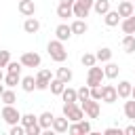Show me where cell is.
Wrapping results in <instances>:
<instances>
[{
    "label": "cell",
    "instance_id": "1",
    "mask_svg": "<svg viewBox=\"0 0 135 135\" xmlns=\"http://www.w3.org/2000/svg\"><path fill=\"white\" fill-rule=\"evenodd\" d=\"M46 51H49L51 59L57 61V63H63V61L68 59V51H65V46H63L61 40H51L49 46H46Z\"/></svg>",
    "mask_w": 135,
    "mask_h": 135
},
{
    "label": "cell",
    "instance_id": "2",
    "mask_svg": "<svg viewBox=\"0 0 135 135\" xmlns=\"http://www.w3.org/2000/svg\"><path fill=\"white\" fill-rule=\"evenodd\" d=\"M63 116H65L70 122H78V120H82L84 112H82L80 105H76V101H65V103H63Z\"/></svg>",
    "mask_w": 135,
    "mask_h": 135
},
{
    "label": "cell",
    "instance_id": "3",
    "mask_svg": "<svg viewBox=\"0 0 135 135\" xmlns=\"http://www.w3.org/2000/svg\"><path fill=\"white\" fill-rule=\"evenodd\" d=\"M103 78H105L103 68L91 65V68H89V74H86V86H97V84H101V80H103Z\"/></svg>",
    "mask_w": 135,
    "mask_h": 135
},
{
    "label": "cell",
    "instance_id": "4",
    "mask_svg": "<svg viewBox=\"0 0 135 135\" xmlns=\"http://www.w3.org/2000/svg\"><path fill=\"white\" fill-rule=\"evenodd\" d=\"M80 108H82V112L89 116V118H99V101L97 99H84V101H80Z\"/></svg>",
    "mask_w": 135,
    "mask_h": 135
},
{
    "label": "cell",
    "instance_id": "5",
    "mask_svg": "<svg viewBox=\"0 0 135 135\" xmlns=\"http://www.w3.org/2000/svg\"><path fill=\"white\" fill-rule=\"evenodd\" d=\"M2 118H4V122H8V124H17V122L21 120V112H19L15 105L4 103V108H2Z\"/></svg>",
    "mask_w": 135,
    "mask_h": 135
},
{
    "label": "cell",
    "instance_id": "6",
    "mask_svg": "<svg viewBox=\"0 0 135 135\" xmlns=\"http://www.w3.org/2000/svg\"><path fill=\"white\" fill-rule=\"evenodd\" d=\"M51 80H53L51 70H40L38 76H36V91H46L49 84H51Z\"/></svg>",
    "mask_w": 135,
    "mask_h": 135
},
{
    "label": "cell",
    "instance_id": "7",
    "mask_svg": "<svg viewBox=\"0 0 135 135\" xmlns=\"http://www.w3.org/2000/svg\"><path fill=\"white\" fill-rule=\"evenodd\" d=\"M21 65L23 68H38L40 65V55L38 53H34V51H27V53H23L21 55Z\"/></svg>",
    "mask_w": 135,
    "mask_h": 135
},
{
    "label": "cell",
    "instance_id": "8",
    "mask_svg": "<svg viewBox=\"0 0 135 135\" xmlns=\"http://www.w3.org/2000/svg\"><path fill=\"white\" fill-rule=\"evenodd\" d=\"M118 99V93H116V86L112 84H103V93H101V101L105 103H114Z\"/></svg>",
    "mask_w": 135,
    "mask_h": 135
},
{
    "label": "cell",
    "instance_id": "9",
    "mask_svg": "<svg viewBox=\"0 0 135 135\" xmlns=\"http://www.w3.org/2000/svg\"><path fill=\"white\" fill-rule=\"evenodd\" d=\"M19 13L23 17H34V13H36L34 0H19Z\"/></svg>",
    "mask_w": 135,
    "mask_h": 135
},
{
    "label": "cell",
    "instance_id": "10",
    "mask_svg": "<svg viewBox=\"0 0 135 135\" xmlns=\"http://www.w3.org/2000/svg\"><path fill=\"white\" fill-rule=\"evenodd\" d=\"M55 36H57V40L65 42V40H70V38H72V27H70L68 23H61V25H57V27H55Z\"/></svg>",
    "mask_w": 135,
    "mask_h": 135
},
{
    "label": "cell",
    "instance_id": "11",
    "mask_svg": "<svg viewBox=\"0 0 135 135\" xmlns=\"http://www.w3.org/2000/svg\"><path fill=\"white\" fill-rule=\"evenodd\" d=\"M72 11H74V17H78V19H84V17H89V11H91V6H86L84 2H74L72 4Z\"/></svg>",
    "mask_w": 135,
    "mask_h": 135
},
{
    "label": "cell",
    "instance_id": "12",
    "mask_svg": "<svg viewBox=\"0 0 135 135\" xmlns=\"http://www.w3.org/2000/svg\"><path fill=\"white\" fill-rule=\"evenodd\" d=\"M131 89H133V84H131L129 80H120L118 86H116V93H118L120 99H129V97H131Z\"/></svg>",
    "mask_w": 135,
    "mask_h": 135
},
{
    "label": "cell",
    "instance_id": "13",
    "mask_svg": "<svg viewBox=\"0 0 135 135\" xmlns=\"http://www.w3.org/2000/svg\"><path fill=\"white\" fill-rule=\"evenodd\" d=\"M68 127H70V120H68L65 116H61V118H53L51 129H53L55 133H65V131H68Z\"/></svg>",
    "mask_w": 135,
    "mask_h": 135
},
{
    "label": "cell",
    "instance_id": "14",
    "mask_svg": "<svg viewBox=\"0 0 135 135\" xmlns=\"http://www.w3.org/2000/svg\"><path fill=\"white\" fill-rule=\"evenodd\" d=\"M23 30H25V34H36V32L40 30V21H38L36 17H27V19L23 21Z\"/></svg>",
    "mask_w": 135,
    "mask_h": 135
},
{
    "label": "cell",
    "instance_id": "15",
    "mask_svg": "<svg viewBox=\"0 0 135 135\" xmlns=\"http://www.w3.org/2000/svg\"><path fill=\"white\" fill-rule=\"evenodd\" d=\"M120 15H118V11H108L105 15H103V21H105V25L108 27H114V25H118L120 23Z\"/></svg>",
    "mask_w": 135,
    "mask_h": 135
},
{
    "label": "cell",
    "instance_id": "16",
    "mask_svg": "<svg viewBox=\"0 0 135 135\" xmlns=\"http://www.w3.org/2000/svg\"><path fill=\"white\" fill-rule=\"evenodd\" d=\"M53 112H42L40 116H38V124L42 127V131H49L51 129V124H53Z\"/></svg>",
    "mask_w": 135,
    "mask_h": 135
},
{
    "label": "cell",
    "instance_id": "17",
    "mask_svg": "<svg viewBox=\"0 0 135 135\" xmlns=\"http://www.w3.org/2000/svg\"><path fill=\"white\" fill-rule=\"evenodd\" d=\"M120 27H122L124 34H135V13L129 15V17H124L122 23H120Z\"/></svg>",
    "mask_w": 135,
    "mask_h": 135
},
{
    "label": "cell",
    "instance_id": "18",
    "mask_svg": "<svg viewBox=\"0 0 135 135\" xmlns=\"http://www.w3.org/2000/svg\"><path fill=\"white\" fill-rule=\"evenodd\" d=\"M116 11H118V15L124 19V17L133 15V2H131V0H122V2L118 4V8H116Z\"/></svg>",
    "mask_w": 135,
    "mask_h": 135
},
{
    "label": "cell",
    "instance_id": "19",
    "mask_svg": "<svg viewBox=\"0 0 135 135\" xmlns=\"http://www.w3.org/2000/svg\"><path fill=\"white\" fill-rule=\"evenodd\" d=\"M72 34H78V36H82V34H86V30H89V25H86V21L84 19H76V21H72Z\"/></svg>",
    "mask_w": 135,
    "mask_h": 135
},
{
    "label": "cell",
    "instance_id": "20",
    "mask_svg": "<svg viewBox=\"0 0 135 135\" xmlns=\"http://www.w3.org/2000/svg\"><path fill=\"white\" fill-rule=\"evenodd\" d=\"M8 89H13V86H17L19 82H21V74H15V72H8L6 76H4V80H2Z\"/></svg>",
    "mask_w": 135,
    "mask_h": 135
},
{
    "label": "cell",
    "instance_id": "21",
    "mask_svg": "<svg viewBox=\"0 0 135 135\" xmlns=\"http://www.w3.org/2000/svg\"><path fill=\"white\" fill-rule=\"evenodd\" d=\"M93 8L97 15H105L110 11V0H93Z\"/></svg>",
    "mask_w": 135,
    "mask_h": 135
},
{
    "label": "cell",
    "instance_id": "22",
    "mask_svg": "<svg viewBox=\"0 0 135 135\" xmlns=\"http://www.w3.org/2000/svg\"><path fill=\"white\" fill-rule=\"evenodd\" d=\"M57 15H59L61 19H68V17H74V11H72V4H63V2H59V6H57Z\"/></svg>",
    "mask_w": 135,
    "mask_h": 135
},
{
    "label": "cell",
    "instance_id": "23",
    "mask_svg": "<svg viewBox=\"0 0 135 135\" xmlns=\"http://www.w3.org/2000/svg\"><path fill=\"white\" fill-rule=\"evenodd\" d=\"M95 57H97V61H101V63H108V61L112 59V49H108V46H101V49L95 53Z\"/></svg>",
    "mask_w": 135,
    "mask_h": 135
},
{
    "label": "cell",
    "instance_id": "24",
    "mask_svg": "<svg viewBox=\"0 0 135 135\" xmlns=\"http://www.w3.org/2000/svg\"><path fill=\"white\" fill-rule=\"evenodd\" d=\"M122 49H124V53H135V36L133 34H127L122 38Z\"/></svg>",
    "mask_w": 135,
    "mask_h": 135
},
{
    "label": "cell",
    "instance_id": "25",
    "mask_svg": "<svg viewBox=\"0 0 135 135\" xmlns=\"http://www.w3.org/2000/svg\"><path fill=\"white\" fill-rule=\"evenodd\" d=\"M118 72H120L118 63H112V61H108V65L103 68V74H105V78H116V76H118Z\"/></svg>",
    "mask_w": 135,
    "mask_h": 135
},
{
    "label": "cell",
    "instance_id": "26",
    "mask_svg": "<svg viewBox=\"0 0 135 135\" xmlns=\"http://www.w3.org/2000/svg\"><path fill=\"white\" fill-rule=\"evenodd\" d=\"M21 89H23L25 93H32V91L36 89V78H34V76H25V78H21Z\"/></svg>",
    "mask_w": 135,
    "mask_h": 135
},
{
    "label": "cell",
    "instance_id": "27",
    "mask_svg": "<svg viewBox=\"0 0 135 135\" xmlns=\"http://www.w3.org/2000/svg\"><path fill=\"white\" fill-rule=\"evenodd\" d=\"M72 76H74V74H72V70H70V68H57V78H59L61 82H65V84H68V82L72 80Z\"/></svg>",
    "mask_w": 135,
    "mask_h": 135
},
{
    "label": "cell",
    "instance_id": "28",
    "mask_svg": "<svg viewBox=\"0 0 135 135\" xmlns=\"http://www.w3.org/2000/svg\"><path fill=\"white\" fill-rule=\"evenodd\" d=\"M49 89H51V93H53V95H61V91L65 89V82H61L59 78H53V80H51V84H49Z\"/></svg>",
    "mask_w": 135,
    "mask_h": 135
},
{
    "label": "cell",
    "instance_id": "29",
    "mask_svg": "<svg viewBox=\"0 0 135 135\" xmlns=\"http://www.w3.org/2000/svg\"><path fill=\"white\" fill-rule=\"evenodd\" d=\"M61 97H63V101H78V93H76V89H70L68 84H65V89L61 91Z\"/></svg>",
    "mask_w": 135,
    "mask_h": 135
},
{
    "label": "cell",
    "instance_id": "30",
    "mask_svg": "<svg viewBox=\"0 0 135 135\" xmlns=\"http://www.w3.org/2000/svg\"><path fill=\"white\" fill-rule=\"evenodd\" d=\"M0 101H2V103H8V105H13V103L17 101V95L13 93V89H4V91H2V97H0Z\"/></svg>",
    "mask_w": 135,
    "mask_h": 135
},
{
    "label": "cell",
    "instance_id": "31",
    "mask_svg": "<svg viewBox=\"0 0 135 135\" xmlns=\"http://www.w3.org/2000/svg\"><path fill=\"white\" fill-rule=\"evenodd\" d=\"M124 116L131 118V120H135V99L124 101Z\"/></svg>",
    "mask_w": 135,
    "mask_h": 135
},
{
    "label": "cell",
    "instance_id": "32",
    "mask_svg": "<svg viewBox=\"0 0 135 135\" xmlns=\"http://www.w3.org/2000/svg\"><path fill=\"white\" fill-rule=\"evenodd\" d=\"M23 127H32V124H36L38 122V116H34V114H21V120H19Z\"/></svg>",
    "mask_w": 135,
    "mask_h": 135
},
{
    "label": "cell",
    "instance_id": "33",
    "mask_svg": "<svg viewBox=\"0 0 135 135\" xmlns=\"http://www.w3.org/2000/svg\"><path fill=\"white\" fill-rule=\"evenodd\" d=\"M80 61H82V65H86V68H91V65H95V63H97V57H95L93 53H84Z\"/></svg>",
    "mask_w": 135,
    "mask_h": 135
},
{
    "label": "cell",
    "instance_id": "34",
    "mask_svg": "<svg viewBox=\"0 0 135 135\" xmlns=\"http://www.w3.org/2000/svg\"><path fill=\"white\" fill-rule=\"evenodd\" d=\"M89 89H91V99H97V101H101L103 86H101V84H97V86H89Z\"/></svg>",
    "mask_w": 135,
    "mask_h": 135
},
{
    "label": "cell",
    "instance_id": "35",
    "mask_svg": "<svg viewBox=\"0 0 135 135\" xmlns=\"http://www.w3.org/2000/svg\"><path fill=\"white\" fill-rule=\"evenodd\" d=\"M76 127H78V133H93L91 122H86V120H78V122H76Z\"/></svg>",
    "mask_w": 135,
    "mask_h": 135
},
{
    "label": "cell",
    "instance_id": "36",
    "mask_svg": "<svg viewBox=\"0 0 135 135\" xmlns=\"http://www.w3.org/2000/svg\"><path fill=\"white\" fill-rule=\"evenodd\" d=\"M21 68H23L21 61H8L6 63V70L8 72H15V74H21Z\"/></svg>",
    "mask_w": 135,
    "mask_h": 135
},
{
    "label": "cell",
    "instance_id": "37",
    "mask_svg": "<svg viewBox=\"0 0 135 135\" xmlns=\"http://www.w3.org/2000/svg\"><path fill=\"white\" fill-rule=\"evenodd\" d=\"M76 93H78V101H84V99L91 97V89H89V86H80Z\"/></svg>",
    "mask_w": 135,
    "mask_h": 135
},
{
    "label": "cell",
    "instance_id": "38",
    "mask_svg": "<svg viewBox=\"0 0 135 135\" xmlns=\"http://www.w3.org/2000/svg\"><path fill=\"white\" fill-rule=\"evenodd\" d=\"M42 133V127L36 122V124H32V127H25V135H40Z\"/></svg>",
    "mask_w": 135,
    "mask_h": 135
},
{
    "label": "cell",
    "instance_id": "39",
    "mask_svg": "<svg viewBox=\"0 0 135 135\" xmlns=\"http://www.w3.org/2000/svg\"><path fill=\"white\" fill-rule=\"evenodd\" d=\"M11 135H25V127L23 124H11Z\"/></svg>",
    "mask_w": 135,
    "mask_h": 135
},
{
    "label": "cell",
    "instance_id": "40",
    "mask_svg": "<svg viewBox=\"0 0 135 135\" xmlns=\"http://www.w3.org/2000/svg\"><path fill=\"white\" fill-rule=\"evenodd\" d=\"M8 61H11V53L8 51H0V68H6Z\"/></svg>",
    "mask_w": 135,
    "mask_h": 135
},
{
    "label": "cell",
    "instance_id": "41",
    "mask_svg": "<svg viewBox=\"0 0 135 135\" xmlns=\"http://www.w3.org/2000/svg\"><path fill=\"white\" fill-rule=\"evenodd\" d=\"M103 133H105V135H116V133L120 135V133H122V129H118V127H110V129H105Z\"/></svg>",
    "mask_w": 135,
    "mask_h": 135
},
{
    "label": "cell",
    "instance_id": "42",
    "mask_svg": "<svg viewBox=\"0 0 135 135\" xmlns=\"http://www.w3.org/2000/svg\"><path fill=\"white\" fill-rule=\"evenodd\" d=\"M122 133H127V135H135V124H131V127L122 129Z\"/></svg>",
    "mask_w": 135,
    "mask_h": 135
},
{
    "label": "cell",
    "instance_id": "43",
    "mask_svg": "<svg viewBox=\"0 0 135 135\" xmlns=\"http://www.w3.org/2000/svg\"><path fill=\"white\" fill-rule=\"evenodd\" d=\"M78 2H84L86 6H93V0H78Z\"/></svg>",
    "mask_w": 135,
    "mask_h": 135
},
{
    "label": "cell",
    "instance_id": "44",
    "mask_svg": "<svg viewBox=\"0 0 135 135\" xmlns=\"http://www.w3.org/2000/svg\"><path fill=\"white\" fill-rule=\"evenodd\" d=\"M61 2H63V4H74L76 0H61Z\"/></svg>",
    "mask_w": 135,
    "mask_h": 135
},
{
    "label": "cell",
    "instance_id": "45",
    "mask_svg": "<svg viewBox=\"0 0 135 135\" xmlns=\"http://www.w3.org/2000/svg\"><path fill=\"white\" fill-rule=\"evenodd\" d=\"M4 80V72H2V68H0V82Z\"/></svg>",
    "mask_w": 135,
    "mask_h": 135
},
{
    "label": "cell",
    "instance_id": "46",
    "mask_svg": "<svg viewBox=\"0 0 135 135\" xmlns=\"http://www.w3.org/2000/svg\"><path fill=\"white\" fill-rule=\"evenodd\" d=\"M131 99H135V86L131 89Z\"/></svg>",
    "mask_w": 135,
    "mask_h": 135
},
{
    "label": "cell",
    "instance_id": "47",
    "mask_svg": "<svg viewBox=\"0 0 135 135\" xmlns=\"http://www.w3.org/2000/svg\"><path fill=\"white\" fill-rule=\"evenodd\" d=\"M2 91H4V86H2V84H0V97H2Z\"/></svg>",
    "mask_w": 135,
    "mask_h": 135
},
{
    "label": "cell",
    "instance_id": "48",
    "mask_svg": "<svg viewBox=\"0 0 135 135\" xmlns=\"http://www.w3.org/2000/svg\"><path fill=\"white\" fill-rule=\"evenodd\" d=\"M133 13H135V0H133Z\"/></svg>",
    "mask_w": 135,
    "mask_h": 135
},
{
    "label": "cell",
    "instance_id": "49",
    "mask_svg": "<svg viewBox=\"0 0 135 135\" xmlns=\"http://www.w3.org/2000/svg\"><path fill=\"white\" fill-rule=\"evenodd\" d=\"M131 2H133V0H131Z\"/></svg>",
    "mask_w": 135,
    "mask_h": 135
}]
</instances>
